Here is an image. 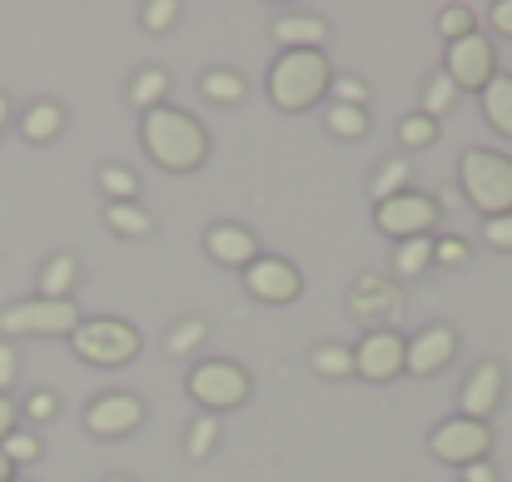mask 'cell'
<instances>
[{"label":"cell","instance_id":"11","mask_svg":"<svg viewBox=\"0 0 512 482\" xmlns=\"http://www.w3.org/2000/svg\"><path fill=\"white\" fill-rule=\"evenodd\" d=\"M244 289H249L259 304H294L299 289H304V279H299V269H294L289 259H254V264L244 269Z\"/></svg>","mask_w":512,"mask_h":482},{"label":"cell","instance_id":"28","mask_svg":"<svg viewBox=\"0 0 512 482\" xmlns=\"http://www.w3.org/2000/svg\"><path fill=\"white\" fill-rule=\"evenodd\" d=\"M314 373H324V378H348L353 373V348L348 343H324V348H314Z\"/></svg>","mask_w":512,"mask_h":482},{"label":"cell","instance_id":"31","mask_svg":"<svg viewBox=\"0 0 512 482\" xmlns=\"http://www.w3.org/2000/svg\"><path fill=\"white\" fill-rule=\"evenodd\" d=\"M0 453H5V463H10V468H25V463H35V458H40V438H35L30 428H15V433L0 443Z\"/></svg>","mask_w":512,"mask_h":482},{"label":"cell","instance_id":"7","mask_svg":"<svg viewBox=\"0 0 512 482\" xmlns=\"http://www.w3.org/2000/svg\"><path fill=\"white\" fill-rule=\"evenodd\" d=\"M189 398L204 403V408H239L249 398V373L234 368V363H199L189 373Z\"/></svg>","mask_w":512,"mask_h":482},{"label":"cell","instance_id":"42","mask_svg":"<svg viewBox=\"0 0 512 482\" xmlns=\"http://www.w3.org/2000/svg\"><path fill=\"white\" fill-rule=\"evenodd\" d=\"M493 25L512 40V0H498V5H493Z\"/></svg>","mask_w":512,"mask_h":482},{"label":"cell","instance_id":"3","mask_svg":"<svg viewBox=\"0 0 512 482\" xmlns=\"http://www.w3.org/2000/svg\"><path fill=\"white\" fill-rule=\"evenodd\" d=\"M463 194L488 214V219H503L512 214V160L508 155H493V150H468L463 164Z\"/></svg>","mask_w":512,"mask_h":482},{"label":"cell","instance_id":"12","mask_svg":"<svg viewBox=\"0 0 512 482\" xmlns=\"http://www.w3.org/2000/svg\"><path fill=\"white\" fill-rule=\"evenodd\" d=\"M145 423V403L130 398V393H110V398H95L90 413H85V428L95 438H125Z\"/></svg>","mask_w":512,"mask_h":482},{"label":"cell","instance_id":"2","mask_svg":"<svg viewBox=\"0 0 512 482\" xmlns=\"http://www.w3.org/2000/svg\"><path fill=\"white\" fill-rule=\"evenodd\" d=\"M329 80L334 75H329L324 50H284L269 70V100L294 115V110H309L329 90Z\"/></svg>","mask_w":512,"mask_h":482},{"label":"cell","instance_id":"4","mask_svg":"<svg viewBox=\"0 0 512 482\" xmlns=\"http://www.w3.org/2000/svg\"><path fill=\"white\" fill-rule=\"evenodd\" d=\"M70 348H75L85 363L125 368V363H135V353H140V333L120 319H90L70 333Z\"/></svg>","mask_w":512,"mask_h":482},{"label":"cell","instance_id":"27","mask_svg":"<svg viewBox=\"0 0 512 482\" xmlns=\"http://www.w3.org/2000/svg\"><path fill=\"white\" fill-rule=\"evenodd\" d=\"M329 135L363 140L368 135V110H358V105H329Z\"/></svg>","mask_w":512,"mask_h":482},{"label":"cell","instance_id":"35","mask_svg":"<svg viewBox=\"0 0 512 482\" xmlns=\"http://www.w3.org/2000/svg\"><path fill=\"white\" fill-rule=\"evenodd\" d=\"M140 20H145V30H170L174 20H179V0H150L145 10H140Z\"/></svg>","mask_w":512,"mask_h":482},{"label":"cell","instance_id":"37","mask_svg":"<svg viewBox=\"0 0 512 482\" xmlns=\"http://www.w3.org/2000/svg\"><path fill=\"white\" fill-rule=\"evenodd\" d=\"M473 254H468V244L463 239H438L433 244V264H443V269H463Z\"/></svg>","mask_w":512,"mask_h":482},{"label":"cell","instance_id":"33","mask_svg":"<svg viewBox=\"0 0 512 482\" xmlns=\"http://www.w3.org/2000/svg\"><path fill=\"white\" fill-rule=\"evenodd\" d=\"M398 140L413 145V150H428V145L438 140V120H428V115H408V120L398 125Z\"/></svg>","mask_w":512,"mask_h":482},{"label":"cell","instance_id":"25","mask_svg":"<svg viewBox=\"0 0 512 482\" xmlns=\"http://www.w3.org/2000/svg\"><path fill=\"white\" fill-rule=\"evenodd\" d=\"M204 95L214 105H239L244 100V75L239 70H209L204 75Z\"/></svg>","mask_w":512,"mask_h":482},{"label":"cell","instance_id":"39","mask_svg":"<svg viewBox=\"0 0 512 482\" xmlns=\"http://www.w3.org/2000/svg\"><path fill=\"white\" fill-rule=\"evenodd\" d=\"M483 234H488V244H493V249H512V214L488 219V229H483Z\"/></svg>","mask_w":512,"mask_h":482},{"label":"cell","instance_id":"10","mask_svg":"<svg viewBox=\"0 0 512 482\" xmlns=\"http://www.w3.org/2000/svg\"><path fill=\"white\" fill-rule=\"evenodd\" d=\"M433 224H438V204L423 199V194H408L403 189L398 199L378 204V229L393 234V239H423Z\"/></svg>","mask_w":512,"mask_h":482},{"label":"cell","instance_id":"15","mask_svg":"<svg viewBox=\"0 0 512 482\" xmlns=\"http://www.w3.org/2000/svg\"><path fill=\"white\" fill-rule=\"evenodd\" d=\"M498 398H503V368L498 363H478L468 373V383H463V418L483 423L498 408Z\"/></svg>","mask_w":512,"mask_h":482},{"label":"cell","instance_id":"21","mask_svg":"<svg viewBox=\"0 0 512 482\" xmlns=\"http://www.w3.org/2000/svg\"><path fill=\"white\" fill-rule=\"evenodd\" d=\"M165 95H170V75H165L160 65H150V70H140V75L130 80V105H135V110H145V115H150V110H160V100H165Z\"/></svg>","mask_w":512,"mask_h":482},{"label":"cell","instance_id":"9","mask_svg":"<svg viewBox=\"0 0 512 482\" xmlns=\"http://www.w3.org/2000/svg\"><path fill=\"white\" fill-rule=\"evenodd\" d=\"M403 338L393 328H373L358 348H353V373H363L368 383H393L403 373Z\"/></svg>","mask_w":512,"mask_h":482},{"label":"cell","instance_id":"41","mask_svg":"<svg viewBox=\"0 0 512 482\" xmlns=\"http://www.w3.org/2000/svg\"><path fill=\"white\" fill-rule=\"evenodd\" d=\"M10 433H15V403H10V398L0 393V443H5Z\"/></svg>","mask_w":512,"mask_h":482},{"label":"cell","instance_id":"44","mask_svg":"<svg viewBox=\"0 0 512 482\" xmlns=\"http://www.w3.org/2000/svg\"><path fill=\"white\" fill-rule=\"evenodd\" d=\"M5 125H10V100L0 95V135H5Z\"/></svg>","mask_w":512,"mask_h":482},{"label":"cell","instance_id":"40","mask_svg":"<svg viewBox=\"0 0 512 482\" xmlns=\"http://www.w3.org/2000/svg\"><path fill=\"white\" fill-rule=\"evenodd\" d=\"M15 368H20V358H15V343H0V393L15 383Z\"/></svg>","mask_w":512,"mask_h":482},{"label":"cell","instance_id":"38","mask_svg":"<svg viewBox=\"0 0 512 482\" xmlns=\"http://www.w3.org/2000/svg\"><path fill=\"white\" fill-rule=\"evenodd\" d=\"M55 408H60V403H55V393H45V388H40V393H30V403H25L30 423H50V418H55Z\"/></svg>","mask_w":512,"mask_h":482},{"label":"cell","instance_id":"46","mask_svg":"<svg viewBox=\"0 0 512 482\" xmlns=\"http://www.w3.org/2000/svg\"><path fill=\"white\" fill-rule=\"evenodd\" d=\"M110 482H130V478H110Z\"/></svg>","mask_w":512,"mask_h":482},{"label":"cell","instance_id":"17","mask_svg":"<svg viewBox=\"0 0 512 482\" xmlns=\"http://www.w3.org/2000/svg\"><path fill=\"white\" fill-rule=\"evenodd\" d=\"M324 35H329V25L319 15H284V20H274V40L284 50H319Z\"/></svg>","mask_w":512,"mask_h":482},{"label":"cell","instance_id":"13","mask_svg":"<svg viewBox=\"0 0 512 482\" xmlns=\"http://www.w3.org/2000/svg\"><path fill=\"white\" fill-rule=\"evenodd\" d=\"M453 353H458V333H453L448 323H433V328H423V333L403 348V368L418 373V378H428V373L448 368Z\"/></svg>","mask_w":512,"mask_h":482},{"label":"cell","instance_id":"45","mask_svg":"<svg viewBox=\"0 0 512 482\" xmlns=\"http://www.w3.org/2000/svg\"><path fill=\"white\" fill-rule=\"evenodd\" d=\"M15 478V468H10V463H5V453H0V482H10Z\"/></svg>","mask_w":512,"mask_h":482},{"label":"cell","instance_id":"6","mask_svg":"<svg viewBox=\"0 0 512 482\" xmlns=\"http://www.w3.org/2000/svg\"><path fill=\"white\" fill-rule=\"evenodd\" d=\"M428 448H433L438 463H458V468H468V463H483V458H488L493 433H488V423L453 418V423H438V428H433Z\"/></svg>","mask_w":512,"mask_h":482},{"label":"cell","instance_id":"23","mask_svg":"<svg viewBox=\"0 0 512 482\" xmlns=\"http://www.w3.org/2000/svg\"><path fill=\"white\" fill-rule=\"evenodd\" d=\"M100 189H105V199H110V204H135L140 179H135L125 164H105V169H100Z\"/></svg>","mask_w":512,"mask_h":482},{"label":"cell","instance_id":"22","mask_svg":"<svg viewBox=\"0 0 512 482\" xmlns=\"http://www.w3.org/2000/svg\"><path fill=\"white\" fill-rule=\"evenodd\" d=\"M105 224H110L115 234H125V239H150V234H155V219H150L140 204H110Z\"/></svg>","mask_w":512,"mask_h":482},{"label":"cell","instance_id":"24","mask_svg":"<svg viewBox=\"0 0 512 482\" xmlns=\"http://www.w3.org/2000/svg\"><path fill=\"white\" fill-rule=\"evenodd\" d=\"M428 264H433V234H423V239H403V244H398V259H393V269H398L403 279L423 274Z\"/></svg>","mask_w":512,"mask_h":482},{"label":"cell","instance_id":"26","mask_svg":"<svg viewBox=\"0 0 512 482\" xmlns=\"http://www.w3.org/2000/svg\"><path fill=\"white\" fill-rule=\"evenodd\" d=\"M453 100H458V85L448 80V70H438V75L428 80V90H423V110H418V115L438 120V115H448V110H453Z\"/></svg>","mask_w":512,"mask_h":482},{"label":"cell","instance_id":"20","mask_svg":"<svg viewBox=\"0 0 512 482\" xmlns=\"http://www.w3.org/2000/svg\"><path fill=\"white\" fill-rule=\"evenodd\" d=\"M75 279H80V264H75V254H55V259L40 269V299H70Z\"/></svg>","mask_w":512,"mask_h":482},{"label":"cell","instance_id":"47","mask_svg":"<svg viewBox=\"0 0 512 482\" xmlns=\"http://www.w3.org/2000/svg\"><path fill=\"white\" fill-rule=\"evenodd\" d=\"M10 482H25V478H10Z\"/></svg>","mask_w":512,"mask_h":482},{"label":"cell","instance_id":"30","mask_svg":"<svg viewBox=\"0 0 512 482\" xmlns=\"http://www.w3.org/2000/svg\"><path fill=\"white\" fill-rule=\"evenodd\" d=\"M403 184H408V160H388L378 174H373V199L388 204V199L403 194Z\"/></svg>","mask_w":512,"mask_h":482},{"label":"cell","instance_id":"18","mask_svg":"<svg viewBox=\"0 0 512 482\" xmlns=\"http://www.w3.org/2000/svg\"><path fill=\"white\" fill-rule=\"evenodd\" d=\"M60 130H65V110H60L55 100H35V105L25 110V120H20L25 145H50Z\"/></svg>","mask_w":512,"mask_h":482},{"label":"cell","instance_id":"16","mask_svg":"<svg viewBox=\"0 0 512 482\" xmlns=\"http://www.w3.org/2000/svg\"><path fill=\"white\" fill-rule=\"evenodd\" d=\"M348 304H353V319H363V323H378V319L393 323V314H398V294L388 284H378V279H363Z\"/></svg>","mask_w":512,"mask_h":482},{"label":"cell","instance_id":"29","mask_svg":"<svg viewBox=\"0 0 512 482\" xmlns=\"http://www.w3.org/2000/svg\"><path fill=\"white\" fill-rule=\"evenodd\" d=\"M214 443H219V418H214V413H199V418L189 423V458L204 463V458L214 453Z\"/></svg>","mask_w":512,"mask_h":482},{"label":"cell","instance_id":"8","mask_svg":"<svg viewBox=\"0 0 512 482\" xmlns=\"http://www.w3.org/2000/svg\"><path fill=\"white\" fill-rule=\"evenodd\" d=\"M498 75V60H493V45H488V35H463V40H453L448 45V80L458 85V90H478L483 95V85Z\"/></svg>","mask_w":512,"mask_h":482},{"label":"cell","instance_id":"36","mask_svg":"<svg viewBox=\"0 0 512 482\" xmlns=\"http://www.w3.org/2000/svg\"><path fill=\"white\" fill-rule=\"evenodd\" d=\"M329 90H334V100H339V105H358V110L368 105V85H363L358 75H334V80H329Z\"/></svg>","mask_w":512,"mask_h":482},{"label":"cell","instance_id":"19","mask_svg":"<svg viewBox=\"0 0 512 482\" xmlns=\"http://www.w3.org/2000/svg\"><path fill=\"white\" fill-rule=\"evenodd\" d=\"M483 115H488V125H493L498 135L512 140V75H493V80L483 85Z\"/></svg>","mask_w":512,"mask_h":482},{"label":"cell","instance_id":"43","mask_svg":"<svg viewBox=\"0 0 512 482\" xmlns=\"http://www.w3.org/2000/svg\"><path fill=\"white\" fill-rule=\"evenodd\" d=\"M463 482H498V473H493L488 463H468V468H463Z\"/></svg>","mask_w":512,"mask_h":482},{"label":"cell","instance_id":"1","mask_svg":"<svg viewBox=\"0 0 512 482\" xmlns=\"http://www.w3.org/2000/svg\"><path fill=\"white\" fill-rule=\"evenodd\" d=\"M145 150H150V160L174 169V174H184V169H199L204 155H209V135H204V125L199 120H189V115H179V110H150L145 115Z\"/></svg>","mask_w":512,"mask_h":482},{"label":"cell","instance_id":"32","mask_svg":"<svg viewBox=\"0 0 512 482\" xmlns=\"http://www.w3.org/2000/svg\"><path fill=\"white\" fill-rule=\"evenodd\" d=\"M473 25H478L473 5H443V10H438V30L448 35V45L463 40V35H473Z\"/></svg>","mask_w":512,"mask_h":482},{"label":"cell","instance_id":"14","mask_svg":"<svg viewBox=\"0 0 512 482\" xmlns=\"http://www.w3.org/2000/svg\"><path fill=\"white\" fill-rule=\"evenodd\" d=\"M204 249H209L214 264H229V269H249L259 259V239L244 224H214L209 239H204Z\"/></svg>","mask_w":512,"mask_h":482},{"label":"cell","instance_id":"34","mask_svg":"<svg viewBox=\"0 0 512 482\" xmlns=\"http://www.w3.org/2000/svg\"><path fill=\"white\" fill-rule=\"evenodd\" d=\"M204 333H209V328H204V319H184V323H179V328L170 333V353H174V358L194 353V348L204 343Z\"/></svg>","mask_w":512,"mask_h":482},{"label":"cell","instance_id":"5","mask_svg":"<svg viewBox=\"0 0 512 482\" xmlns=\"http://www.w3.org/2000/svg\"><path fill=\"white\" fill-rule=\"evenodd\" d=\"M75 328H80V314H75L70 299H30V304H10L0 314V333L5 338H25V333L55 338V333H75Z\"/></svg>","mask_w":512,"mask_h":482}]
</instances>
